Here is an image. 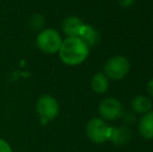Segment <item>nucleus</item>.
<instances>
[{"label":"nucleus","instance_id":"obj_4","mask_svg":"<svg viewBox=\"0 0 153 152\" xmlns=\"http://www.w3.org/2000/svg\"><path fill=\"white\" fill-rule=\"evenodd\" d=\"M130 70V63L125 56L117 55L107 61L104 67V74L107 78L119 80L124 78Z\"/></svg>","mask_w":153,"mask_h":152},{"label":"nucleus","instance_id":"obj_15","mask_svg":"<svg viewBox=\"0 0 153 152\" xmlns=\"http://www.w3.org/2000/svg\"><path fill=\"white\" fill-rule=\"evenodd\" d=\"M147 92L151 97H153V78L150 79L149 82L147 83Z\"/></svg>","mask_w":153,"mask_h":152},{"label":"nucleus","instance_id":"obj_2","mask_svg":"<svg viewBox=\"0 0 153 152\" xmlns=\"http://www.w3.org/2000/svg\"><path fill=\"white\" fill-rule=\"evenodd\" d=\"M62 43V36L59 35L56 29L53 28L43 29L36 37V45H38L39 49L48 54L59 52Z\"/></svg>","mask_w":153,"mask_h":152},{"label":"nucleus","instance_id":"obj_12","mask_svg":"<svg viewBox=\"0 0 153 152\" xmlns=\"http://www.w3.org/2000/svg\"><path fill=\"white\" fill-rule=\"evenodd\" d=\"M108 79L105 76L104 73H96L92 78L91 81V87L92 90L97 94H103L107 91L108 89Z\"/></svg>","mask_w":153,"mask_h":152},{"label":"nucleus","instance_id":"obj_1","mask_svg":"<svg viewBox=\"0 0 153 152\" xmlns=\"http://www.w3.org/2000/svg\"><path fill=\"white\" fill-rule=\"evenodd\" d=\"M90 48L79 37L66 38L62 40L59 50V59L68 66H77L87 59Z\"/></svg>","mask_w":153,"mask_h":152},{"label":"nucleus","instance_id":"obj_9","mask_svg":"<svg viewBox=\"0 0 153 152\" xmlns=\"http://www.w3.org/2000/svg\"><path fill=\"white\" fill-rule=\"evenodd\" d=\"M79 38L88 45L89 48L96 46L100 42V33L91 24H83L80 33H79Z\"/></svg>","mask_w":153,"mask_h":152},{"label":"nucleus","instance_id":"obj_6","mask_svg":"<svg viewBox=\"0 0 153 152\" xmlns=\"http://www.w3.org/2000/svg\"><path fill=\"white\" fill-rule=\"evenodd\" d=\"M99 114L103 120L113 121L120 118L123 114L122 103L117 98H106L99 104Z\"/></svg>","mask_w":153,"mask_h":152},{"label":"nucleus","instance_id":"obj_7","mask_svg":"<svg viewBox=\"0 0 153 152\" xmlns=\"http://www.w3.org/2000/svg\"><path fill=\"white\" fill-rule=\"evenodd\" d=\"M83 24L85 23L78 17L70 16L62 21V33L67 36V38L79 37V33H80Z\"/></svg>","mask_w":153,"mask_h":152},{"label":"nucleus","instance_id":"obj_8","mask_svg":"<svg viewBox=\"0 0 153 152\" xmlns=\"http://www.w3.org/2000/svg\"><path fill=\"white\" fill-rule=\"evenodd\" d=\"M131 139V130L126 126L120 127H111L109 132V141L114 143L116 146H123L127 144Z\"/></svg>","mask_w":153,"mask_h":152},{"label":"nucleus","instance_id":"obj_13","mask_svg":"<svg viewBox=\"0 0 153 152\" xmlns=\"http://www.w3.org/2000/svg\"><path fill=\"white\" fill-rule=\"evenodd\" d=\"M0 152H13L10 145L1 138H0Z\"/></svg>","mask_w":153,"mask_h":152},{"label":"nucleus","instance_id":"obj_14","mask_svg":"<svg viewBox=\"0 0 153 152\" xmlns=\"http://www.w3.org/2000/svg\"><path fill=\"white\" fill-rule=\"evenodd\" d=\"M119 5H121L122 7H130L135 0H117Z\"/></svg>","mask_w":153,"mask_h":152},{"label":"nucleus","instance_id":"obj_11","mask_svg":"<svg viewBox=\"0 0 153 152\" xmlns=\"http://www.w3.org/2000/svg\"><path fill=\"white\" fill-rule=\"evenodd\" d=\"M131 108L132 110L137 114H147L151 112L152 102L147 96L139 95L135 96L131 101Z\"/></svg>","mask_w":153,"mask_h":152},{"label":"nucleus","instance_id":"obj_5","mask_svg":"<svg viewBox=\"0 0 153 152\" xmlns=\"http://www.w3.org/2000/svg\"><path fill=\"white\" fill-rule=\"evenodd\" d=\"M85 132L92 142L96 144H102L108 141L111 127L105 123L103 119L94 118L88 122L85 126Z\"/></svg>","mask_w":153,"mask_h":152},{"label":"nucleus","instance_id":"obj_3","mask_svg":"<svg viewBox=\"0 0 153 152\" xmlns=\"http://www.w3.org/2000/svg\"><path fill=\"white\" fill-rule=\"evenodd\" d=\"M36 110L41 119V123L47 124L57 117L59 113V104L51 95H43L38 99Z\"/></svg>","mask_w":153,"mask_h":152},{"label":"nucleus","instance_id":"obj_10","mask_svg":"<svg viewBox=\"0 0 153 152\" xmlns=\"http://www.w3.org/2000/svg\"><path fill=\"white\" fill-rule=\"evenodd\" d=\"M139 131L147 140L153 139V112L144 114L139 123Z\"/></svg>","mask_w":153,"mask_h":152}]
</instances>
